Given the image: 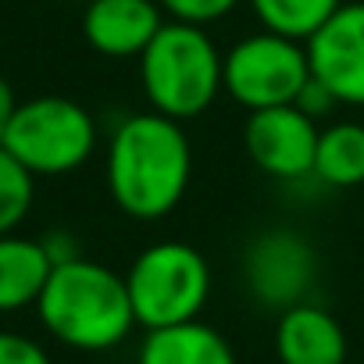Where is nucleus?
<instances>
[{
  "label": "nucleus",
  "instance_id": "1",
  "mask_svg": "<svg viewBox=\"0 0 364 364\" xmlns=\"http://www.w3.org/2000/svg\"><path fill=\"white\" fill-rule=\"evenodd\" d=\"M193 146L182 122L161 111H136L122 118L107 139L104 182L122 215L157 222L171 215L190 190Z\"/></svg>",
  "mask_w": 364,
  "mask_h": 364
},
{
  "label": "nucleus",
  "instance_id": "2",
  "mask_svg": "<svg viewBox=\"0 0 364 364\" xmlns=\"http://www.w3.org/2000/svg\"><path fill=\"white\" fill-rule=\"evenodd\" d=\"M36 314L58 343L86 353L118 346L136 325L125 275L90 257L50 268V279L36 300Z\"/></svg>",
  "mask_w": 364,
  "mask_h": 364
},
{
  "label": "nucleus",
  "instance_id": "3",
  "mask_svg": "<svg viewBox=\"0 0 364 364\" xmlns=\"http://www.w3.org/2000/svg\"><path fill=\"white\" fill-rule=\"evenodd\" d=\"M136 61L150 111L175 122L200 118L222 93V50L204 26L168 18Z\"/></svg>",
  "mask_w": 364,
  "mask_h": 364
},
{
  "label": "nucleus",
  "instance_id": "4",
  "mask_svg": "<svg viewBox=\"0 0 364 364\" xmlns=\"http://www.w3.org/2000/svg\"><path fill=\"white\" fill-rule=\"evenodd\" d=\"M125 289L136 325L143 328L193 321L211 296V268L197 247L182 240H161L136 254L125 272Z\"/></svg>",
  "mask_w": 364,
  "mask_h": 364
},
{
  "label": "nucleus",
  "instance_id": "5",
  "mask_svg": "<svg viewBox=\"0 0 364 364\" xmlns=\"http://www.w3.org/2000/svg\"><path fill=\"white\" fill-rule=\"evenodd\" d=\"M97 122L93 114L68 97H33L22 100L0 139L29 175L54 178L79 171L97 150Z\"/></svg>",
  "mask_w": 364,
  "mask_h": 364
},
{
  "label": "nucleus",
  "instance_id": "6",
  "mask_svg": "<svg viewBox=\"0 0 364 364\" xmlns=\"http://www.w3.org/2000/svg\"><path fill=\"white\" fill-rule=\"evenodd\" d=\"M311 79L304 40L257 29L222 54V90L247 111L293 104Z\"/></svg>",
  "mask_w": 364,
  "mask_h": 364
},
{
  "label": "nucleus",
  "instance_id": "7",
  "mask_svg": "<svg viewBox=\"0 0 364 364\" xmlns=\"http://www.w3.org/2000/svg\"><path fill=\"white\" fill-rule=\"evenodd\" d=\"M314 247L293 229H264L243 250V282L261 307L286 311L314 289Z\"/></svg>",
  "mask_w": 364,
  "mask_h": 364
},
{
  "label": "nucleus",
  "instance_id": "8",
  "mask_svg": "<svg viewBox=\"0 0 364 364\" xmlns=\"http://www.w3.org/2000/svg\"><path fill=\"white\" fill-rule=\"evenodd\" d=\"M318 122L304 114L296 104L247 111L243 146L247 157L275 182H300L314 171Z\"/></svg>",
  "mask_w": 364,
  "mask_h": 364
},
{
  "label": "nucleus",
  "instance_id": "9",
  "mask_svg": "<svg viewBox=\"0 0 364 364\" xmlns=\"http://www.w3.org/2000/svg\"><path fill=\"white\" fill-rule=\"evenodd\" d=\"M304 47L311 75L321 79L339 104L364 107V0H343Z\"/></svg>",
  "mask_w": 364,
  "mask_h": 364
},
{
  "label": "nucleus",
  "instance_id": "10",
  "mask_svg": "<svg viewBox=\"0 0 364 364\" xmlns=\"http://www.w3.org/2000/svg\"><path fill=\"white\" fill-rule=\"evenodd\" d=\"M164 22L157 0H90L82 11V36L100 58L129 61L146 50Z\"/></svg>",
  "mask_w": 364,
  "mask_h": 364
},
{
  "label": "nucleus",
  "instance_id": "11",
  "mask_svg": "<svg viewBox=\"0 0 364 364\" xmlns=\"http://www.w3.org/2000/svg\"><path fill=\"white\" fill-rule=\"evenodd\" d=\"M275 353L282 364H346V332L332 311L300 300L279 314Z\"/></svg>",
  "mask_w": 364,
  "mask_h": 364
},
{
  "label": "nucleus",
  "instance_id": "12",
  "mask_svg": "<svg viewBox=\"0 0 364 364\" xmlns=\"http://www.w3.org/2000/svg\"><path fill=\"white\" fill-rule=\"evenodd\" d=\"M136 364H236V353L215 325L193 318L164 328H146Z\"/></svg>",
  "mask_w": 364,
  "mask_h": 364
},
{
  "label": "nucleus",
  "instance_id": "13",
  "mask_svg": "<svg viewBox=\"0 0 364 364\" xmlns=\"http://www.w3.org/2000/svg\"><path fill=\"white\" fill-rule=\"evenodd\" d=\"M50 257L40 240L8 232L0 236V314H11L22 307H36L47 279Z\"/></svg>",
  "mask_w": 364,
  "mask_h": 364
},
{
  "label": "nucleus",
  "instance_id": "14",
  "mask_svg": "<svg viewBox=\"0 0 364 364\" xmlns=\"http://www.w3.org/2000/svg\"><path fill=\"white\" fill-rule=\"evenodd\" d=\"M318 182L332 190H353L364 182V125L360 122H332L318 132L314 171Z\"/></svg>",
  "mask_w": 364,
  "mask_h": 364
},
{
  "label": "nucleus",
  "instance_id": "15",
  "mask_svg": "<svg viewBox=\"0 0 364 364\" xmlns=\"http://www.w3.org/2000/svg\"><path fill=\"white\" fill-rule=\"evenodd\" d=\"M343 0H250V11L257 15L261 29L307 40Z\"/></svg>",
  "mask_w": 364,
  "mask_h": 364
},
{
  "label": "nucleus",
  "instance_id": "16",
  "mask_svg": "<svg viewBox=\"0 0 364 364\" xmlns=\"http://www.w3.org/2000/svg\"><path fill=\"white\" fill-rule=\"evenodd\" d=\"M36 175H29L4 146H0V236L15 232L33 211Z\"/></svg>",
  "mask_w": 364,
  "mask_h": 364
},
{
  "label": "nucleus",
  "instance_id": "17",
  "mask_svg": "<svg viewBox=\"0 0 364 364\" xmlns=\"http://www.w3.org/2000/svg\"><path fill=\"white\" fill-rule=\"evenodd\" d=\"M168 18L175 22H193V26H211L225 15H232L243 0H157Z\"/></svg>",
  "mask_w": 364,
  "mask_h": 364
},
{
  "label": "nucleus",
  "instance_id": "18",
  "mask_svg": "<svg viewBox=\"0 0 364 364\" xmlns=\"http://www.w3.org/2000/svg\"><path fill=\"white\" fill-rule=\"evenodd\" d=\"M0 364H50V353L22 332H0Z\"/></svg>",
  "mask_w": 364,
  "mask_h": 364
},
{
  "label": "nucleus",
  "instance_id": "19",
  "mask_svg": "<svg viewBox=\"0 0 364 364\" xmlns=\"http://www.w3.org/2000/svg\"><path fill=\"white\" fill-rule=\"evenodd\" d=\"M293 104H296L304 114H311L314 122H318V118H325V114H332V111L339 107L336 93H332V90H328L321 79H314V75L304 82V90L296 93V100H293Z\"/></svg>",
  "mask_w": 364,
  "mask_h": 364
},
{
  "label": "nucleus",
  "instance_id": "20",
  "mask_svg": "<svg viewBox=\"0 0 364 364\" xmlns=\"http://www.w3.org/2000/svg\"><path fill=\"white\" fill-rule=\"evenodd\" d=\"M40 243H43V250H47L50 264H65V261L82 257V247H79V240H75L68 229H54V232L40 236Z\"/></svg>",
  "mask_w": 364,
  "mask_h": 364
},
{
  "label": "nucleus",
  "instance_id": "21",
  "mask_svg": "<svg viewBox=\"0 0 364 364\" xmlns=\"http://www.w3.org/2000/svg\"><path fill=\"white\" fill-rule=\"evenodd\" d=\"M15 107H18V97H15L11 82L0 75V139H4V132H8V122H11Z\"/></svg>",
  "mask_w": 364,
  "mask_h": 364
}]
</instances>
